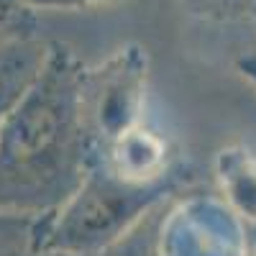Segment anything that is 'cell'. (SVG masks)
Listing matches in <instances>:
<instances>
[{"instance_id": "cell-12", "label": "cell", "mask_w": 256, "mask_h": 256, "mask_svg": "<svg viewBox=\"0 0 256 256\" xmlns=\"http://www.w3.org/2000/svg\"><path fill=\"white\" fill-rule=\"evenodd\" d=\"M246 6H248V16H251V24L256 28V0H246Z\"/></svg>"}, {"instance_id": "cell-4", "label": "cell", "mask_w": 256, "mask_h": 256, "mask_svg": "<svg viewBox=\"0 0 256 256\" xmlns=\"http://www.w3.org/2000/svg\"><path fill=\"white\" fill-rule=\"evenodd\" d=\"M248 228L216 195H190L169 208L154 256H248Z\"/></svg>"}, {"instance_id": "cell-6", "label": "cell", "mask_w": 256, "mask_h": 256, "mask_svg": "<svg viewBox=\"0 0 256 256\" xmlns=\"http://www.w3.org/2000/svg\"><path fill=\"white\" fill-rule=\"evenodd\" d=\"M216 177L223 200L246 223H256V154L246 146L220 148L216 156Z\"/></svg>"}, {"instance_id": "cell-2", "label": "cell", "mask_w": 256, "mask_h": 256, "mask_svg": "<svg viewBox=\"0 0 256 256\" xmlns=\"http://www.w3.org/2000/svg\"><path fill=\"white\" fill-rule=\"evenodd\" d=\"M174 187V172L136 180L95 162L80 187L41 220L38 251L102 256L154 212Z\"/></svg>"}, {"instance_id": "cell-13", "label": "cell", "mask_w": 256, "mask_h": 256, "mask_svg": "<svg viewBox=\"0 0 256 256\" xmlns=\"http://www.w3.org/2000/svg\"><path fill=\"white\" fill-rule=\"evenodd\" d=\"M248 256H256V254H254V251H248Z\"/></svg>"}, {"instance_id": "cell-7", "label": "cell", "mask_w": 256, "mask_h": 256, "mask_svg": "<svg viewBox=\"0 0 256 256\" xmlns=\"http://www.w3.org/2000/svg\"><path fill=\"white\" fill-rule=\"evenodd\" d=\"M44 218L0 212V256H36Z\"/></svg>"}, {"instance_id": "cell-5", "label": "cell", "mask_w": 256, "mask_h": 256, "mask_svg": "<svg viewBox=\"0 0 256 256\" xmlns=\"http://www.w3.org/2000/svg\"><path fill=\"white\" fill-rule=\"evenodd\" d=\"M52 41L38 34L10 38L0 44V126L6 116L18 102V98L28 90V84L38 74L41 64L49 54Z\"/></svg>"}, {"instance_id": "cell-9", "label": "cell", "mask_w": 256, "mask_h": 256, "mask_svg": "<svg viewBox=\"0 0 256 256\" xmlns=\"http://www.w3.org/2000/svg\"><path fill=\"white\" fill-rule=\"evenodd\" d=\"M26 3L38 13V10H90V8L116 6L120 0H26Z\"/></svg>"}, {"instance_id": "cell-1", "label": "cell", "mask_w": 256, "mask_h": 256, "mask_svg": "<svg viewBox=\"0 0 256 256\" xmlns=\"http://www.w3.org/2000/svg\"><path fill=\"white\" fill-rule=\"evenodd\" d=\"M84 64L52 41L28 90L0 126V212L46 218L95 164L82 102Z\"/></svg>"}, {"instance_id": "cell-11", "label": "cell", "mask_w": 256, "mask_h": 256, "mask_svg": "<svg viewBox=\"0 0 256 256\" xmlns=\"http://www.w3.org/2000/svg\"><path fill=\"white\" fill-rule=\"evenodd\" d=\"M248 228V246H251V251L256 254V223L254 226H246Z\"/></svg>"}, {"instance_id": "cell-8", "label": "cell", "mask_w": 256, "mask_h": 256, "mask_svg": "<svg viewBox=\"0 0 256 256\" xmlns=\"http://www.w3.org/2000/svg\"><path fill=\"white\" fill-rule=\"evenodd\" d=\"M36 34V10L26 0H0V44Z\"/></svg>"}, {"instance_id": "cell-3", "label": "cell", "mask_w": 256, "mask_h": 256, "mask_svg": "<svg viewBox=\"0 0 256 256\" xmlns=\"http://www.w3.org/2000/svg\"><path fill=\"white\" fill-rule=\"evenodd\" d=\"M146 74V52L136 44L120 46L98 67H84L82 102L95 162L113 141L141 123Z\"/></svg>"}, {"instance_id": "cell-10", "label": "cell", "mask_w": 256, "mask_h": 256, "mask_svg": "<svg viewBox=\"0 0 256 256\" xmlns=\"http://www.w3.org/2000/svg\"><path fill=\"white\" fill-rule=\"evenodd\" d=\"M236 72L256 90V52H246L236 59Z\"/></svg>"}]
</instances>
